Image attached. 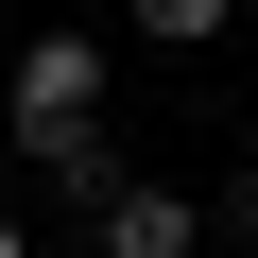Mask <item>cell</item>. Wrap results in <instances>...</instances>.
Instances as JSON below:
<instances>
[{"label":"cell","mask_w":258,"mask_h":258,"mask_svg":"<svg viewBox=\"0 0 258 258\" xmlns=\"http://www.w3.org/2000/svg\"><path fill=\"white\" fill-rule=\"evenodd\" d=\"M103 86H120L103 35H18V69H0V172H52L69 207H103V189H120V155H103Z\"/></svg>","instance_id":"obj_1"},{"label":"cell","mask_w":258,"mask_h":258,"mask_svg":"<svg viewBox=\"0 0 258 258\" xmlns=\"http://www.w3.org/2000/svg\"><path fill=\"white\" fill-rule=\"evenodd\" d=\"M120 35H138V52H207V35H241V0H138Z\"/></svg>","instance_id":"obj_3"},{"label":"cell","mask_w":258,"mask_h":258,"mask_svg":"<svg viewBox=\"0 0 258 258\" xmlns=\"http://www.w3.org/2000/svg\"><path fill=\"white\" fill-rule=\"evenodd\" d=\"M86 258H207V207L155 189V172H120V189L86 207Z\"/></svg>","instance_id":"obj_2"},{"label":"cell","mask_w":258,"mask_h":258,"mask_svg":"<svg viewBox=\"0 0 258 258\" xmlns=\"http://www.w3.org/2000/svg\"><path fill=\"white\" fill-rule=\"evenodd\" d=\"M224 241H258V138H241V189H224Z\"/></svg>","instance_id":"obj_4"},{"label":"cell","mask_w":258,"mask_h":258,"mask_svg":"<svg viewBox=\"0 0 258 258\" xmlns=\"http://www.w3.org/2000/svg\"><path fill=\"white\" fill-rule=\"evenodd\" d=\"M0 258H35V241H18V207H0Z\"/></svg>","instance_id":"obj_5"}]
</instances>
